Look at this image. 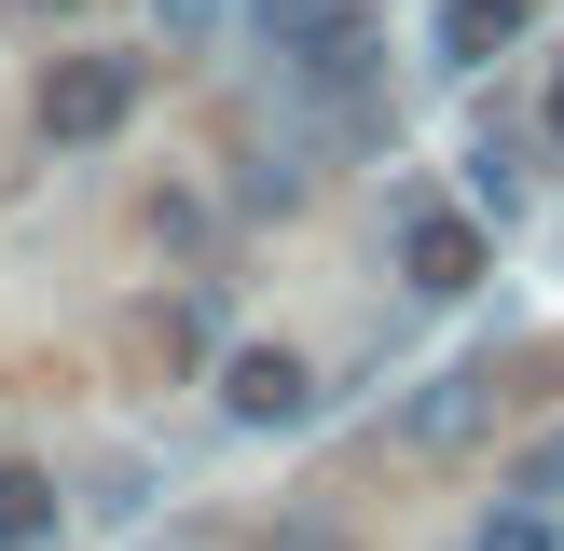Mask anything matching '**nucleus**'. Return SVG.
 <instances>
[{"label":"nucleus","instance_id":"nucleus-1","mask_svg":"<svg viewBox=\"0 0 564 551\" xmlns=\"http://www.w3.org/2000/svg\"><path fill=\"white\" fill-rule=\"evenodd\" d=\"M28 125H42V152H97V138H124V125H138V55L69 42V55L42 69V97H28Z\"/></svg>","mask_w":564,"mask_h":551},{"label":"nucleus","instance_id":"nucleus-2","mask_svg":"<svg viewBox=\"0 0 564 551\" xmlns=\"http://www.w3.org/2000/svg\"><path fill=\"white\" fill-rule=\"evenodd\" d=\"M207 386H220L235 428H317V372H303V345H220Z\"/></svg>","mask_w":564,"mask_h":551},{"label":"nucleus","instance_id":"nucleus-3","mask_svg":"<svg viewBox=\"0 0 564 551\" xmlns=\"http://www.w3.org/2000/svg\"><path fill=\"white\" fill-rule=\"evenodd\" d=\"M482 428H496V358H455V372H427L400 413H386V441H400V455H468Z\"/></svg>","mask_w":564,"mask_h":551},{"label":"nucleus","instance_id":"nucleus-4","mask_svg":"<svg viewBox=\"0 0 564 551\" xmlns=\"http://www.w3.org/2000/svg\"><path fill=\"white\" fill-rule=\"evenodd\" d=\"M482 262H496V235H482L468 207H427V193L400 207V276H413V303H468Z\"/></svg>","mask_w":564,"mask_h":551},{"label":"nucleus","instance_id":"nucleus-5","mask_svg":"<svg viewBox=\"0 0 564 551\" xmlns=\"http://www.w3.org/2000/svg\"><path fill=\"white\" fill-rule=\"evenodd\" d=\"M510 42H538V0H441V14H427V55H441V69H496Z\"/></svg>","mask_w":564,"mask_h":551},{"label":"nucleus","instance_id":"nucleus-6","mask_svg":"<svg viewBox=\"0 0 564 551\" xmlns=\"http://www.w3.org/2000/svg\"><path fill=\"white\" fill-rule=\"evenodd\" d=\"M468 220H482V235H496V220H523V193H538V180H523V138L510 125H468Z\"/></svg>","mask_w":564,"mask_h":551},{"label":"nucleus","instance_id":"nucleus-7","mask_svg":"<svg viewBox=\"0 0 564 551\" xmlns=\"http://www.w3.org/2000/svg\"><path fill=\"white\" fill-rule=\"evenodd\" d=\"M28 538H55V483L28 455H0V551H28Z\"/></svg>","mask_w":564,"mask_h":551},{"label":"nucleus","instance_id":"nucleus-8","mask_svg":"<svg viewBox=\"0 0 564 551\" xmlns=\"http://www.w3.org/2000/svg\"><path fill=\"white\" fill-rule=\"evenodd\" d=\"M455 551H564V510H523V496H496V510L468 523Z\"/></svg>","mask_w":564,"mask_h":551},{"label":"nucleus","instance_id":"nucleus-9","mask_svg":"<svg viewBox=\"0 0 564 551\" xmlns=\"http://www.w3.org/2000/svg\"><path fill=\"white\" fill-rule=\"evenodd\" d=\"M510 496H523V510H564V428H538L510 455Z\"/></svg>","mask_w":564,"mask_h":551},{"label":"nucleus","instance_id":"nucleus-10","mask_svg":"<svg viewBox=\"0 0 564 551\" xmlns=\"http://www.w3.org/2000/svg\"><path fill=\"white\" fill-rule=\"evenodd\" d=\"M220 14H235V0H152V42H165V55H207Z\"/></svg>","mask_w":564,"mask_h":551},{"label":"nucleus","instance_id":"nucleus-11","mask_svg":"<svg viewBox=\"0 0 564 551\" xmlns=\"http://www.w3.org/2000/svg\"><path fill=\"white\" fill-rule=\"evenodd\" d=\"M538 138L564 152V55H551V83H538Z\"/></svg>","mask_w":564,"mask_h":551},{"label":"nucleus","instance_id":"nucleus-12","mask_svg":"<svg viewBox=\"0 0 564 551\" xmlns=\"http://www.w3.org/2000/svg\"><path fill=\"white\" fill-rule=\"evenodd\" d=\"M275 551H345V523H275Z\"/></svg>","mask_w":564,"mask_h":551}]
</instances>
